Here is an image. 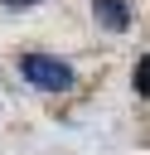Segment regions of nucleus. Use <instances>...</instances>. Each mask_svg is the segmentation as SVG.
Listing matches in <instances>:
<instances>
[{
    "label": "nucleus",
    "instance_id": "f257e3e1",
    "mask_svg": "<svg viewBox=\"0 0 150 155\" xmlns=\"http://www.w3.org/2000/svg\"><path fill=\"white\" fill-rule=\"evenodd\" d=\"M19 73H24V82L39 87V92H68V87H73V68H68L63 58H48V53H24V58H19Z\"/></svg>",
    "mask_w": 150,
    "mask_h": 155
},
{
    "label": "nucleus",
    "instance_id": "f03ea898",
    "mask_svg": "<svg viewBox=\"0 0 150 155\" xmlns=\"http://www.w3.org/2000/svg\"><path fill=\"white\" fill-rule=\"evenodd\" d=\"M92 15H97V24L111 29V34H126V24H131L126 0H92Z\"/></svg>",
    "mask_w": 150,
    "mask_h": 155
},
{
    "label": "nucleus",
    "instance_id": "7ed1b4c3",
    "mask_svg": "<svg viewBox=\"0 0 150 155\" xmlns=\"http://www.w3.org/2000/svg\"><path fill=\"white\" fill-rule=\"evenodd\" d=\"M131 82H135V92H140V97H150V53H145V58L135 63V73H131Z\"/></svg>",
    "mask_w": 150,
    "mask_h": 155
},
{
    "label": "nucleus",
    "instance_id": "20e7f679",
    "mask_svg": "<svg viewBox=\"0 0 150 155\" xmlns=\"http://www.w3.org/2000/svg\"><path fill=\"white\" fill-rule=\"evenodd\" d=\"M5 10H29V5H39V0H0Z\"/></svg>",
    "mask_w": 150,
    "mask_h": 155
}]
</instances>
